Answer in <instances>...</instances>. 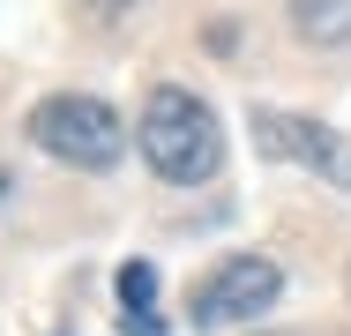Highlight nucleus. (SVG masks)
<instances>
[{"label": "nucleus", "mask_w": 351, "mask_h": 336, "mask_svg": "<svg viewBox=\"0 0 351 336\" xmlns=\"http://www.w3.org/2000/svg\"><path fill=\"white\" fill-rule=\"evenodd\" d=\"M135 142H142V157H149V172L172 180V187H195V180H210L217 165H224V128H217V112L195 97V90H180V82H157V90L142 97Z\"/></svg>", "instance_id": "nucleus-1"}, {"label": "nucleus", "mask_w": 351, "mask_h": 336, "mask_svg": "<svg viewBox=\"0 0 351 336\" xmlns=\"http://www.w3.org/2000/svg\"><path fill=\"white\" fill-rule=\"evenodd\" d=\"M30 142H38L45 157L75 165V172H112V165L128 157V128H120V112H112L105 97H90V90L38 97V105H30Z\"/></svg>", "instance_id": "nucleus-2"}, {"label": "nucleus", "mask_w": 351, "mask_h": 336, "mask_svg": "<svg viewBox=\"0 0 351 336\" xmlns=\"http://www.w3.org/2000/svg\"><path fill=\"white\" fill-rule=\"evenodd\" d=\"M284 291V269L269 254H224V262L195 284V299H187V322L210 336V329H239V322H254V314H269Z\"/></svg>", "instance_id": "nucleus-3"}, {"label": "nucleus", "mask_w": 351, "mask_h": 336, "mask_svg": "<svg viewBox=\"0 0 351 336\" xmlns=\"http://www.w3.org/2000/svg\"><path fill=\"white\" fill-rule=\"evenodd\" d=\"M254 142H262V157H291V165H306V172H322L329 187H344L351 195V142L337 128H322V120H306V112H254Z\"/></svg>", "instance_id": "nucleus-4"}, {"label": "nucleus", "mask_w": 351, "mask_h": 336, "mask_svg": "<svg viewBox=\"0 0 351 336\" xmlns=\"http://www.w3.org/2000/svg\"><path fill=\"white\" fill-rule=\"evenodd\" d=\"M291 8V30L306 45H344L351 38V0H284Z\"/></svg>", "instance_id": "nucleus-5"}, {"label": "nucleus", "mask_w": 351, "mask_h": 336, "mask_svg": "<svg viewBox=\"0 0 351 336\" xmlns=\"http://www.w3.org/2000/svg\"><path fill=\"white\" fill-rule=\"evenodd\" d=\"M112 284H120V307H128V314H149V299H157V269L149 262H120Z\"/></svg>", "instance_id": "nucleus-6"}, {"label": "nucleus", "mask_w": 351, "mask_h": 336, "mask_svg": "<svg viewBox=\"0 0 351 336\" xmlns=\"http://www.w3.org/2000/svg\"><path fill=\"white\" fill-rule=\"evenodd\" d=\"M120 336H165L157 314H120Z\"/></svg>", "instance_id": "nucleus-7"}, {"label": "nucleus", "mask_w": 351, "mask_h": 336, "mask_svg": "<svg viewBox=\"0 0 351 336\" xmlns=\"http://www.w3.org/2000/svg\"><path fill=\"white\" fill-rule=\"evenodd\" d=\"M90 8H97V15H128L135 0H90Z\"/></svg>", "instance_id": "nucleus-8"}, {"label": "nucleus", "mask_w": 351, "mask_h": 336, "mask_svg": "<svg viewBox=\"0 0 351 336\" xmlns=\"http://www.w3.org/2000/svg\"><path fill=\"white\" fill-rule=\"evenodd\" d=\"M337 336H351V329H337Z\"/></svg>", "instance_id": "nucleus-9"}]
</instances>
